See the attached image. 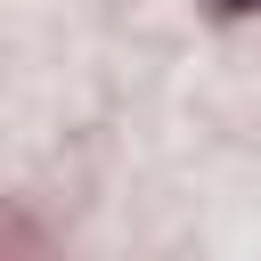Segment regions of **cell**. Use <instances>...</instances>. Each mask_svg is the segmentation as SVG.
<instances>
[{
    "label": "cell",
    "instance_id": "1",
    "mask_svg": "<svg viewBox=\"0 0 261 261\" xmlns=\"http://www.w3.org/2000/svg\"><path fill=\"white\" fill-rule=\"evenodd\" d=\"M228 8H261V0H228Z\"/></svg>",
    "mask_w": 261,
    "mask_h": 261
}]
</instances>
